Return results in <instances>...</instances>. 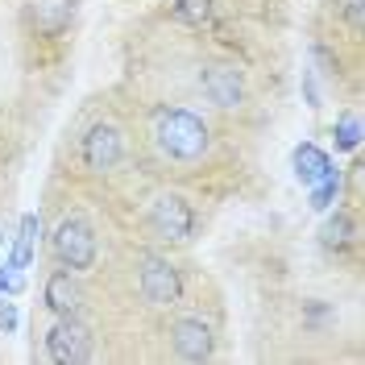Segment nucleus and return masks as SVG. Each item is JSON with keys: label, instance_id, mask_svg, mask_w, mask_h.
I'll list each match as a JSON object with an SVG mask.
<instances>
[{"label": "nucleus", "instance_id": "f257e3e1", "mask_svg": "<svg viewBox=\"0 0 365 365\" xmlns=\"http://www.w3.org/2000/svg\"><path fill=\"white\" fill-rule=\"evenodd\" d=\"M150 133H154V145L170 162H200L212 145V133H207L204 120L195 113H187V108H170V104L154 108Z\"/></svg>", "mask_w": 365, "mask_h": 365}, {"label": "nucleus", "instance_id": "f03ea898", "mask_svg": "<svg viewBox=\"0 0 365 365\" xmlns=\"http://www.w3.org/2000/svg\"><path fill=\"white\" fill-rule=\"evenodd\" d=\"M50 250H54V262L63 266V270H88L91 262H96V228L83 220V216H67L63 225L54 228V237H50Z\"/></svg>", "mask_w": 365, "mask_h": 365}, {"label": "nucleus", "instance_id": "7ed1b4c3", "mask_svg": "<svg viewBox=\"0 0 365 365\" xmlns=\"http://www.w3.org/2000/svg\"><path fill=\"white\" fill-rule=\"evenodd\" d=\"M150 232L166 245H182L195 232V212L182 195H158L150 204Z\"/></svg>", "mask_w": 365, "mask_h": 365}, {"label": "nucleus", "instance_id": "20e7f679", "mask_svg": "<svg viewBox=\"0 0 365 365\" xmlns=\"http://www.w3.org/2000/svg\"><path fill=\"white\" fill-rule=\"evenodd\" d=\"M46 353L54 365H83L91 361V332L75 316H58L46 332Z\"/></svg>", "mask_w": 365, "mask_h": 365}, {"label": "nucleus", "instance_id": "39448f33", "mask_svg": "<svg viewBox=\"0 0 365 365\" xmlns=\"http://www.w3.org/2000/svg\"><path fill=\"white\" fill-rule=\"evenodd\" d=\"M137 287H141V295L145 303H154V307H175L182 295V278L179 270L166 262V257H141V274H137Z\"/></svg>", "mask_w": 365, "mask_h": 365}, {"label": "nucleus", "instance_id": "423d86ee", "mask_svg": "<svg viewBox=\"0 0 365 365\" xmlns=\"http://www.w3.org/2000/svg\"><path fill=\"white\" fill-rule=\"evenodd\" d=\"M120 154H125V133L116 129L113 120L91 125L88 137H83V166H88L91 175H108V170H116Z\"/></svg>", "mask_w": 365, "mask_h": 365}, {"label": "nucleus", "instance_id": "0eeeda50", "mask_svg": "<svg viewBox=\"0 0 365 365\" xmlns=\"http://www.w3.org/2000/svg\"><path fill=\"white\" fill-rule=\"evenodd\" d=\"M200 88L204 96L216 104V108H241L245 104V79H241V71L228 67V63H207L200 71Z\"/></svg>", "mask_w": 365, "mask_h": 365}, {"label": "nucleus", "instance_id": "6e6552de", "mask_svg": "<svg viewBox=\"0 0 365 365\" xmlns=\"http://www.w3.org/2000/svg\"><path fill=\"white\" fill-rule=\"evenodd\" d=\"M170 344H175V353H179L182 361H207L212 357V328H207L204 319L187 316L170 328Z\"/></svg>", "mask_w": 365, "mask_h": 365}, {"label": "nucleus", "instance_id": "1a4fd4ad", "mask_svg": "<svg viewBox=\"0 0 365 365\" xmlns=\"http://www.w3.org/2000/svg\"><path fill=\"white\" fill-rule=\"evenodd\" d=\"M25 17L29 25L46 34V38H54V34H63L75 17V0H29V9H25Z\"/></svg>", "mask_w": 365, "mask_h": 365}, {"label": "nucleus", "instance_id": "9d476101", "mask_svg": "<svg viewBox=\"0 0 365 365\" xmlns=\"http://www.w3.org/2000/svg\"><path fill=\"white\" fill-rule=\"evenodd\" d=\"M79 303H83V291L71 278V270H58L46 278V307L54 316H79Z\"/></svg>", "mask_w": 365, "mask_h": 365}, {"label": "nucleus", "instance_id": "9b49d317", "mask_svg": "<svg viewBox=\"0 0 365 365\" xmlns=\"http://www.w3.org/2000/svg\"><path fill=\"white\" fill-rule=\"evenodd\" d=\"M175 17L182 25H195V29H204L212 21V0H175Z\"/></svg>", "mask_w": 365, "mask_h": 365}, {"label": "nucleus", "instance_id": "f8f14e48", "mask_svg": "<svg viewBox=\"0 0 365 365\" xmlns=\"http://www.w3.org/2000/svg\"><path fill=\"white\" fill-rule=\"evenodd\" d=\"M295 166H299V179H307V182H316L328 175V158L319 154V150H312V145H303L295 154Z\"/></svg>", "mask_w": 365, "mask_h": 365}, {"label": "nucleus", "instance_id": "ddd939ff", "mask_svg": "<svg viewBox=\"0 0 365 365\" xmlns=\"http://www.w3.org/2000/svg\"><path fill=\"white\" fill-rule=\"evenodd\" d=\"M349 232H353V225L344 216H336L332 225L324 228V245H349Z\"/></svg>", "mask_w": 365, "mask_h": 365}, {"label": "nucleus", "instance_id": "4468645a", "mask_svg": "<svg viewBox=\"0 0 365 365\" xmlns=\"http://www.w3.org/2000/svg\"><path fill=\"white\" fill-rule=\"evenodd\" d=\"M341 145H357V120H349L341 129Z\"/></svg>", "mask_w": 365, "mask_h": 365}, {"label": "nucleus", "instance_id": "2eb2a0df", "mask_svg": "<svg viewBox=\"0 0 365 365\" xmlns=\"http://www.w3.org/2000/svg\"><path fill=\"white\" fill-rule=\"evenodd\" d=\"M13 324H17V316H13V307L4 303V307H0V328H13Z\"/></svg>", "mask_w": 365, "mask_h": 365}]
</instances>
